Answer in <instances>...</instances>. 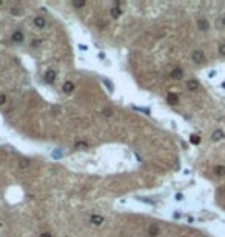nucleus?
<instances>
[{"instance_id":"1a4fd4ad","label":"nucleus","mask_w":225,"mask_h":237,"mask_svg":"<svg viewBox=\"0 0 225 237\" xmlns=\"http://www.w3.org/2000/svg\"><path fill=\"white\" fill-rule=\"evenodd\" d=\"M76 148H79V150L87 148V143H85V142H77V143H76Z\"/></svg>"},{"instance_id":"39448f33","label":"nucleus","mask_w":225,"mask_h":237,"mask_svg":"<svg viewBox=\"0 0 225 237\" xmlns=\"http://www.w3.org/2000/svg\"><path fill=\"white\" fill-rule=\"evenodd\" d=\"M91 222H92V225H102L103 217H102V216H92V217H91Z\"/></svg>"},{"instance_id":"4468645a","label":"nucleus","mask_w":225,"mask_h":237,"mask_svg":"<svg viewBox=\"0 0 225 237\" xmlns=\"http://www.w3.org/2000/svg\"><path fill=\"white\" fill-rule=\"evenodd\" d=\"M40 237H51L49 233H43V234H40Z\"/></svg>"},{"instance_id":"f257e3e1","label":"nucleus","mask_w":225,"mask_h":237,"mask_svg":"<svg viewBox=\"0 0 225 237\" xmlns=\"http://www.w3.org/2000/svg\"><path fill=\"white\" fill-rule=\"evenodd\" d=\"M23 39H25V37H23V33H22V31H16V33L11 36V40L16 42V43H22Z\"/></svg>"},{"instance_id":"f03ea898","label":"nucleus","mask_w":225,"mask_h":237,"mask_svg":"<svg viewBox=\"0 0 225 237\" xmlns=\"http://www.w3.org/2000/svg\"><path fill=\"white\" fill-rule=\"evenodd\" d=\"M34 25H36L37 28H43V26L46 25L45 17H42V16H37V17H34Z\"/></svg>"},{"instance_id":"9d476101","label":"nucleus","mask_w":225,"mask_h":237,"mask_svg":"<svg viewBox=\"0 0 225 237\" xmlns=\"http://www.w3.org/2000/svg\"><path fill=\"white\" fill-rule=\"evenodd\" d=\"M28 165H29V162H28V160H26V159H23V160H22V162H20V168H26V166H28Z\"/></svg>"},{"instance_id":"7ed1b4c3","label":"nucleus","mask_w":225,"mask_h":237,"mask_svg":"<svg viewBox=\"0 0 225 237\" xmlns=\"http://www.w3.org/2000/svg\"><path fill=\"white\" fill-rule=\"evenodd\" d=\"M45 80L48 83H52V82L56 80V73H54V71H48L46 76H45Z\"/></svg>"},{"instance_id":"9b49d317","label":"nucleus","mask_w":225,"mask_h":237,"mask_svg":"<svg viewBox=\"0 0 225 237\" xmlns=\"http://www.w3.org/2000/svg\"><path fill=\"white\" fill-rule=\"evenodd\" d=\"M73 5H74V6H77V8H80V6H85V2H74Z\"/></svg>"},{"instance_id":"6e6552de","label":"nucleus","mask_w":225,"mask_h":237,"mask_svg":"<svg viewBox=\"0 0 225 237\" xmlns=\"http://www.w3.org/2000/svg\"><path fill=\"white\" fill-rule=\"evenodd\" d=\"M199 28H200V29H208V23H207V20H200V22H199Z\"/></svg>"},{"instance_id":"20e7f679","label":"nucleus","mask_w":225,"mask_h":237,"mask_svg":"<svg viewBox=\"0 0 225 237\" xmlns=\"http://www.w3.org/2000/svg\"><path fill=\"white\" fill-rule=\"evenodd\" d=\"M148 233H150V236H157L159 234V226L157 225H151L150 228H148Z\"/></svg>"},{"instance_id":"f8f14e48","label":"nucleus","mask_w":225,"mask_h":237,"mask_svg":"<svg viewBox=\"0 0 225 237\" xmlns=\"http://www.w3.org/2000/svg\"><path fill=\"white\" fill-rule=\"evenodd\" d=\"M111 12H113V17H119V16H120V11H119V9H113Z\"/></svg>"},{"instance_id":"0eeeda50","label":"nucleus","mask_w":225,"mask_h":237,"mask_svg":"<svg viewBox=\"0 0 225 237\" xmlns=\"http://www.w3.org/2000/svg\"><path fill=\"white\" fill-rule=\"evenodd\" d=\"M171 77H173V79H180V77H182V71H180V69H174V71L171 73Z\"/></svg>"},{"instance_id":"ddd939ff","label":"nucleus","mask_w":225,"mask_h":237,"mask_svg":"<svg viewBox=\"0 0 225 237\" xmlns=\"http://www.w3.org/2000/svg\"><path fill=\"white\" fill-rule=\"evenodd\" d=\"M6 102V99H5V96H0V105H3Z\"/></svg>"},{"instance_id":"423d86ee","label":"nucleus","mask_w":225,"mask_h":237,"mask_svg":"<svg viewBox=\"0 0 225 237\" xmlns=\"http://www.w3.org/2000/svg\"><path fill=\"white\" fill-rule=\"evenodd\" d=\"M73 89H74V85H73L71 82H66V83L63 85V91H65V92H71Z\"/></svg>"}]
</instances>
